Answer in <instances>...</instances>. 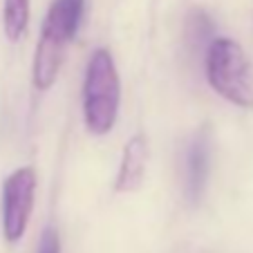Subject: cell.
<instances>
[{
  "instance_id": "obj_1",
  "label": "cell",
  "mask_w": 253,
  "mask_h": 253,
  "mask_svg": "<svg viewBox=\"0 0 253 253\" xmlns=\"http://www.w3.org/2000/svg\"><path fill=\"white\" fill-rule=\"evenodd\" d=\"M204 72L213 92L235 108L253 110V63L238 41L215 36L204 49Z\"/></svg>"
},
{
  "instance_id": "obj_2",
  "label": "cell",
  "mask_w": 253,
  "mask_h": 253,
  "mask_svg": "<svg viewBox=\"0 0 253 253\" xmlns=\"http://www.w3.org/2000/svg\"><path fill=\"white\" fill-rule=\"evenodd\" d=\"M121 105V79L115 58L105 47L90 54L83 79V124L87 132L103 137L117 124Z\"/></svg>"
},
{
  "instance_id": "obj_3",
  "label": "cell",
  "mask_w": 253,
  "mask_h": 253,
  "mask_svg": "<svg viewBox=\"0 0 253 253\" xmlns=\"http://www.w3.org/2000/svg\"><path fill=\"white\" fill-rule=\"evenodd\" d=\"M39 177L32 166L16 168L2 184V235L9 244L25 235L36 202Z\"/></svg>"
},
{
  "instance_id": "obj_4",
  "label": "cell",
  "mask_w": 253,
  "mask_h": 253,
  "mask_svg": "<svg viewBox=\"0 0 253 253\" xmlns=\"http://www.w3.org/2000/svg\"><path fill=\"white\" fill-rule=\"evenodd\" d=\"M211 170V132L202 128L191 139L186 150V197L191 204H197L204 195Z\"/></svg>"
},
{
  "instance_id": "obj_5",
  "label": "cell",
  "mask_w": 253,
  "mask_h": 253,
  "mask_svg": "<svg viewBox=\"0 0 253 253\" xmlns=\"http://www.w3.org/2000/svg\"><path fill=\"white\" fill-rule=\"evenodd\" d=\"M146 164H148V139L141 132L132 134L128 139L121 155L119 172L115 179L117 193H134L141 188L143 177H146Z\"/></svg>"
},
{
  "instance_id": "obj_6",
  "label": "cell",
  "mask_w": 253,
  "mask_h": 253,
  "mask_svg": "<svg viewBox=\"0 0 253 253\" xmlns=\"http://www.w3.org/2000/svg\"><path fill=\"white\" fill-rule=\"evenodd\" d=\"M83 11H85V0H52L47 16L43 20V27H41V34L70 45L79 32Z\"/></svg>"
},
{
  "instance_id": "obj_7",
  "label": "cell",
  "mask_w": 253,
  "mask_h": 253,
  "mask_svg": "<svg viewBox=\"0 0 253 253\" xmlns=\"http://www.w3.org/2000/svg\"><path fill=\"white\" fill-rule=\"evenodd\" d=\"M184 34H186V43L193 52H200L206 49L209 43L215 39V25L213 18L206 14L204 9L195 7V9L188 11L186 23H184Z\"/></svg>"
},
{
  "instance_id": "obj_8",
  "label": "cell",
  "mask_w": 253,
  "mask_h": 253,
  "mask_svg": "<svg viewBox=\"0 0 253 253\" xmlns=\"http://www.w3.org/2000/svg\"><path fill=\"white\" fill-rule=\"evenodd\" d=\"M29 0H5L2 7V29L11 43H18L29 27Z\"/></svg>"
},
{
  "instance_id": "obj_9",
  "label": "cell",
  "mask_w": 253,
  "mask_h": 253,
  "mask_svg": "<svg viewBox=\"0 0 253 253\" xmlns=\"http://www.w3.org/2000/svg\"><path fill=\"white\" fill-rule=\"evenodd\" d=\"M36 253H61V238H58V231L47 226L41 235L39 242V251Z\"/></svg>"
}]
</instances>
